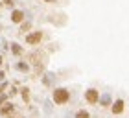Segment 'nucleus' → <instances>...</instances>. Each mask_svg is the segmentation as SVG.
Here are the masks:
<instances>
[{
  "mask_svg": "<svg viewBox=\"0 0 129 118\" xmlns=\"http://www.w3.org/2000/svg\"><path fill=\"white\" fill-rule=\"evenodd\" d=\"M15 113H17V105L11 102V100H9V102H6L2 107H0V116H2V118H11Z\"/></svg>",
  "mask_w": 129,
  "mask_h": 118,
  "instance_id": "9d476101",
  "label": "nucleus"
},
{
  "mask_svg": "<svg viewBox=\"0 0 129 118\" xmlns=\"http://www.w3.org/2000/svg\"><path fill=\"white\" fill-rule=\"evenodd\" d=\"M11 118H26V116H19V114H13Z\"/></svg>",
  "mask_w": 129,
  "mask_h": 118,
  "instance_id": "412c9836",
  "label": "nucleus"
},
{
  "mask_svg": "<svg viewBox=\"0 0 129 118\" xmlns=\"http://www.w3.org/2000/svg\"><path fill=\"white\" fill-rule=\"evenodd\" d=\"M46 39H48V32H46V30L33 28L30 33L24 35V44L26 46H31V48H39Z\"/></svg>",
  "mask_w": 129,
  "mask_h": 118,
  "instance_id": "f03ea898",
  "label": "nucleus"
},
{
  "mask_svg": "<svg viewBox=\"0 0 129 118\" xmlns=\"http://www.w3.org/2000/svg\"><path fill=\"white\" fill-rule=\"evenodd\" d=\"M6 74H8V70H6V68H2V70H0V83L8 79V76H6Z\"/></svg>",
  "mask_w": 129,
  "mask_h": 118,
  "instance_id": "6ab92c4d",
  "label": "nucleus"
},
{
  "mask_svg": "<svg viewBox=\"0 0 129 118\" xmlns=\"http://www.w3.org/2000/svg\"><path fill=\"white\" fill-rule=\"evenodd\" d=\"M70 98H72L70 88L59 87V85H57L55 88H52V102H54V105H59V107H63V105H67V103L70 102Z\"/></svg>",
  "mask_w": 129,
  "mask_h": 118,
  "instance_id": "7ed1b4c3",
  "label": "nucleus"
},
{
  "mask_svg": "<svg viewBox=\"0 0 129 118\" xmlns=\"http://www.w3.org/2000/svg\"><path fill=\"white\" fill-rule=\"evenodd\" d=\"M33 30V19H26L24 22H22V24L19 26V30H17V33L20 35V37H24L26 33H30Z\"/></svg>",
  "mask_w": 129,
  "mask_h": 118,
  "instance_id": "f8f14e48",
  "label": "nucleus"
},
{
  "mask_svg": "<svg viewBox=\"0 0 129 118\" xmlns=\"http://www.w3.org/2000/svg\"><path fill=\"white\" fill-rule=\"evenodd\" d=\"M26 59L31 63V67H33V70H31L33 78H41L44 72H48L46 67H48L50 54L44 48H33L30 54H26Z\"/></svg>",
  "mask_w": 129,
  "mask_h": 118,
  "instance_id": "f257e3e1",
  "label": "nucleus"
},
{
  "mask_svg": "<svg viewBox=\"0 0 129 118\" xmlns=\"http://www.w3.org/2000/svg\"><path fill=\"white\" fill-rule=\"evenodd\" d=\"M11 68L15 70V72H19V74H31V70H33V67H31V63L28 61L26 57H22V59H17V61L11 65Z\"/></svg>",
  "mask_w": 129,
  "mask_h": 118,
  "instance_id": "423d86ee",
  "label": "nucleus"
},
{
  "mask_svg": "<svg viewBox=\"0 0 129 118\" xmlns=\"http://www.w3.org/2000/svg\"><path fill=\"white\" fill-rule=\"evenodd\" d=\"M41 83H43L46 88H55L57 87V74L55 72H44L41 76Z\"/></svg>",
  "mask_w": 129,
  "mask_h": 118,
  "instance_id": "0eeeda50",
  "label": "nucleus"
},
{
  "mask_svg": "<svg viewBox=\"0 0 129 118\" xmlns=\"http://www.w3.org/2000/svg\"><path fill=\"white\" fill-rule=\"evenodd\" d=\"M111 113H113V116H122L125 113V100L124 98H116L114 103L111 105Z\"/></svg>",
  "mask_w": 129,
  "mask_h": 118,
  "instance_id": "1a4fd4ad",
  "label": "nucleus"
},
{
  "mask_svg": "<svg viewBox=\"0 0 129 118\" xmlns=\"http://www.w3.org/2000/svg\"><path fill=\"white\" fill-rule=\"evenodd\" d=\"M114 103V98H113V94H111L109 91H103L102 92V96H100V107H103V109H111V105Z\"/></svg>",
  "mask_w": 129,
  "mask_h": 118,
  "instance_id": "9b49d317",
  "label": "nucleus"
},
{
  "mask_svg": "<svg viewBox=\"0 0 129 118\" xmlns=\"http://www.w3.org/2000/svg\"><path fill=\"white\" fill-rule=\"evenodd\" d=\"M2 2H4V6H6V8H8V9H13V8H17V0H2Z\"/></svg>",
  "mask_w": 129,
  "mask_h": 118,
  "instance_id": "a211bd4d",
  "label": "nucleus"
},
{
  "mask_svg": "<svg viewBox=\"0 0 129 118\" xmlns=\"http://www.w3.org/2000/svg\"><path fill=\"white\" fill-rule=\"evenodd\" d=\"M26 19H28V11H26V9H22V8H13V9H9V22H11V24L20 26Z\"/></svg>",
  "mask_w": 129,
  "mask_h": 118,
  "instance_id": "39448f33",
  "label": "nucleus"
},
{
  "mask_svg": "<svg viewBox=\"0 0 129 118\" xmlns=\"http://www.w3.org/2000/svg\"><path fill=\"white\" fill-rule=\"evenodd\" d=\"M100 96H102V92H100L96 87H89V88H85V92H83L85 103L92 105V107H96V105L100 103Z\"/></svg>",
  "mask_w": 129,
  "mask_h": 118,
  "instance_id": "20e7f679",
  "label": "nucleus"
},
{
  "mask_svg": "<svg viewBox=\"0 0 129 118\" xmlns=\"http://www.w3.org/2000/svg\"><path fill=\"white\" fill-rule=\"evenodd\" d=\"M9 54L13 55L15 59H22V57L26 55V48H24L20 43H17V41H11V44H9Z\"/></svg>",
  "mask_w": 129,
  "mask_h": 118,
  "instance_id": "6e6552de",
  "label": "nucleus"
},
{
  "mask_svg": "<svg viewBox=\"0 0 129 118\" xmlns=\"http://www.w3.org/2000/svg\"><path fill=\"white\" fill-rule=\"evenodd\" d=\"M74 118H92V114H90L85 107H81V109H78V111L74 113Z\"/></svg>",
  "mask_w": 129,
  "mask_h": 118,
  "instance_id": "4468645a",
  "label": "nucleus"
},
{
  "mask_svg": "<svg viewBox=\"0 0 129 118\" xmlns=\"http://www.w3.org/2000/svg\"><path fill=\"white\" fill-rule=\"evenodd\" d=\"M57 50H59V44H57V43H50L48 48H46V52H48V54H54V52H57Z\"/></svg>",
  "mask_w": 129,
  "mask_h": 118,
  "instance_id": "dca6fc26",
  "label": "nucleus"
},
{
  "mask_svg": "<svg viewBox=\"0 0 129 118\" xmlns=\"http://www.w3.org/2000/svg\"><path fill=\"white\" fill-rule=\"evenodd\" d=\"M20 98H22V102H24L26 105H30V102H31V88L30 87H20Z\"/></svg>",
  "mask_w": 129,
  "mask_h": 118,
  "instance_id": "ddd939ff",
  "label": "nucleus"
},
{
  "mask_svg": "<svg viewBox=\"0 0 129 118\" xmlns=\"http://www.w3.org/2000/svg\"><path fill=\"white\" fill-rule=\"evenodd\" d=\"M4 59H6V57H4V54H2V52H0V70H2V65H4Z\"/></svg>",
  "mask_w": 129,
  "mask_h": 118,
  "instance_id": "aec40b11",
  "label": "nucleus"
},
{
  "mask_svg": "<svg viewBox=\"0 0 129 118\" xmlns=\"http://www.w3.org/2000/svg\"><path fill=\"white\" fill-rule=\"evenodd\" d=\"M43 4H48V6H67L70 0H41Z\"/></svg>",
  "mask_w": 129,
  "mask_h": 118,
  "instance_id": "2eb2a0df",
  "label": "nucleus"
},
{
  "mask_svg": "<svg viewBox=\"0 0 129 118\" xmlns=\"http://www.w3.org/2000/svg\"><path fill=\"white\" fill-rule=\"evenodd\" d=\"M11 96H9V92H4V94H0V107L6 103V102H9Z\"/></svg>",
  "mask_w": 129,
  "mask_h": 118,
  "instance_id": "f3484780",
  "label": "nucleus"
}]
</instances>
